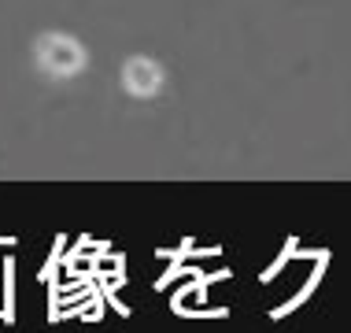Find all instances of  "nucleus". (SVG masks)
<instances>
[{
    "instance_id": "1",
    "label": "nucleus",
    "mask_w": 351,
    "mask_h": 333,
    "mask_svg": "<svg viewBox=\"0 0 351 333\" xmlns=\"http://www.w3.org/2000/svg\"><path fill=\"white\" fill-rule=\"evenodd\" d=\"M315 263H318V266L311 271V278L303 282V289H300L292 300H285L281 308H274V311H270V319H285V315H292L296 308H303V303H307L311 297H315V289H318L322 274H326V266H329V249H318V252H315Z\"/></svg>"
},
{
    "instance_id": "3",
    "label": "nucleus",
    "mask_w": 351,
    "mask_h": 333,
    "mask_svg": "<svg viewBox=\"0 0 351 333\" xmlns=\"http://www.w3.org/2000/svg\"><path fill=\"white\" fill-rule=\"evenodd\" d=\"M12 297H15V278H12V260H8V263H4V322L15 319V303H12Z\"/></svg>"
},
{
    "instance_id": "2",
    "label": "nucleus",
    "mask_w": 351,
    "mask_h": 333,
    "mask_svg": "<svg viewBox=\"0 0 351 333\" xmlns=\"http://www.w3.org/2000/svg\"><path fill=\"white\" fill-rule=\"evenodd\" d=\"M296 244H300L296 237H289V241H285L281 255H278V260H274V263L267 266V271L259 274V282H263V285H267V282H274V278H278V274L285 271V266H289V263H292V260H296V255H300V249H296Z\"/></svg>"
}]
</instances>
